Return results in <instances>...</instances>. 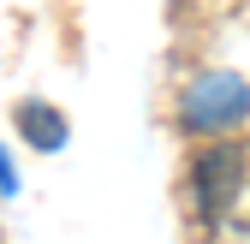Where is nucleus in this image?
I'll return each mask as SVG.
<instances>
[{
  "label": "nucleus",
  "instance_id": "obj_3",
  "mask_svg": "<svg viewBox=\"0 0 250 244\" xmlns=\"http://www.w3.org/2000/svg\"><path fill=\"white\" fill-rule=\"evenodd\" d=\"M18 131H24V143H36V149L54 155L66 143V113L48 107V102H18Z\"/></svg>",
  "mask_w": 250,
  "mask_h": 244
},
{
  "label": "nucleus",
  "instance_id": "obj_1",
  "mask_svg": "<svg viewBox=\"0 0 250 244\" xmlns=\"http://www.w3.org/2000/svg\"><path fill=\"white\" fill-rule=\"evenodd\" d=\"M250 119V83L238 72H203L191 78V89L179 96V125L197 137H221Z\"/></svg>",
  "mask_w": 250,
  "mask_h": 244
},
{
  "label": "nucleus",
  "instance_id": "obj_2",
  "mask_svg": "<svg viewBox=\"0 0 250 244\" xmlns=\"http://www.w3.org/2000/svg\"><path fill=\"white\" fill-rule=\"evenodd\" d=\"M244 149L238 143H208L203 155L191 161V191H197V208H203V221H221L232 197L250 191V179H244Z\"/></svg>",
  "mask_w": 250,
  "mask_h": 244
},
{
  "label": "nucleus",
  "instance_id": "obj_4",
  "mask_svg": "<svg viewBox=\"0 0 250 244\" xmlns=\"http://www.w3.org/2000/svg\"><path fill=\"white\" fill-rule=\"evenodd\" d=\"M0 191H12V167H6V155H0Z\"/></svg>",
  "mask_w": 250,
  "mask_h": 244
}]
</instances>
